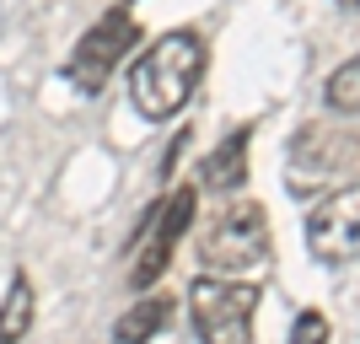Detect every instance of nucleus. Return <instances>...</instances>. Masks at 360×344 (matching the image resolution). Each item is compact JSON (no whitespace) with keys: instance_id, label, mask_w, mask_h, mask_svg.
<instances>
[{"instance_id":"9b49d317","label":"nucleus","mask_w":360,"mask_h":344,"mask_svg":"<svg viewBox=\"0 0 360 344\" xmlns=\"http://www.w3.org/2000/svg\"><path fill=\"white\" fill-rule=\"evenodd\" d=\"M290 344H328V317L323 312H301L296 329H290Z\"/></svg>"},{"instance_id":"20e7f679","label":"nucleus","mask_w":360,"mask_h":344,"mask_svg":"<svg viewBox=\"0 0 360 344\" xmlns=\"http://www.w3.org/2000/svg\"><path fill=\"white\" fill-rule=\"evenodd\" d=\"M135 44H140V22H135L129 6H113L108 16H97V22L81 32V44L70 49V60H65L70 87L86 91V97H97V91L108 87V75L129 60V49H135Z\"/></svg>"},{"instance_id":"1a4fd4ad","label":"nucleus","mask_w":360,"mask_h":344,"mask_svg":"<svg viewBox=\"0 0 360 344\" xmlns=\"http://www.w3.org/2000/svg\"><path fill=\"white\" fill-rule=\"evenodd\" d=\"M32 333V280L11 274L6 296H0V344H22Z\"/></svg>"},{"instance_id":"423d86ee","label":"nucleus","mask_w":360,"mask_h":344,"mask_svg":"<svg viewBox=\"0 0 360 344\" xmlns=\"http://www.w3.org/2000/svg\"><path fill=\"white\" fill-rule=\"evenodd\" d=\"M307 248L323 264H355L360 258V183L317 199L307 215Z\"/></svg>"},{"instance_id":"0eeeda50","label":"nucleus","mask_w":360,"mask_h":344,"mask_svg":"<svg viewBox=\"0 0 360 344\" xmlns=\"http://www.w3.org/2000/svg\"><path fill=\"white\" fill-rule=\"evenodd\" d=\"M248 146H253V124H237V129L199 162V189H210V194H237L242 183H248Z\"/></svg>"},{"instance_id":"9d476101","label":"nucleus","mask_w":360,"mask_h":344,"mask_svg":"<svg viewBox=\"0 0 360 344\" xmlns=\"http://www.w3.org/2000/svg\"><path fill=\"white\" fill-rule=\"evenodd\" d=\"M323 103H328L333 113H360V54H349V60L328 75V87H323Z\"/></svg>"},{"instance_id":"f8f14e48","label":"nucleus","mask_w":360,"mask_h":344,"mask_svg":"<svg viewBox=\"0 0 360 344\" xmlns=\"http://www.w3.org/2000/svg\"><path fill=\"white\" fill-rule=\"evenodd\" d=\"M339 6H349V11H360V0H339Z\"/></svg>"},{"instance_id":"f03ea898","label":"nucleus","mask_w":360,"mask_h":344,"mask_svg":"<svg viewBox=\"0 0 360 344\" xmlns=\"http://www.w3.org/2000/svg\"><path fill=\"white\" fill-rule=\"evenodd\" d=\"M199 264L221 280H237V274H253L269 264V215L258 199H237L226 205L205 237H199Z\"/></svg>"},{"instance_id":"39448f33","label":"nucleus","mask_w":360,"mask_h":344,"mask_svg":"<svg viewBox=\"0 0 360 344\" xmlns=\"http://www.w3.org/2000/svg\"><path fill=\"white\" fill-rule=\"evenodd\" d=\"M194 210H199V189H194V183H178L162 205L146 210V242H140L135 264H129V285H135V291H150V280H162V274H167L172 248H178L183 231L194 226Z\"/></svg>"},{"instance_id":"7ed1b4c3","label":"nucleus","mask_w":360,"mask_h":344,"mask_svg":"<svg viewBox=\"0 0 360 344\" xmlns=\"http://www.w3.org/2000/svg\"><path fill=\"white\" fill-rule=\"evenodd\" d=\"M253 317H258L253 280L199 274L188 285V323H194L199 344H253Z\"/></svg>"},{"instance_id":"6e6552de","label":"nucleus","mask_w":360,"mask_h":344,"mask_svg":"<svg viewBox=\"0 0 360 344\" xmlns=\"http://www.w3.org/2000/svg\"><path fill=\"white\" fill-rule=\"evenodd\" d=\"M167 323H172V296L150 291V296H140L135 307L113 323V344H150Z\"/></svg>"},{"instance_id":"f257e3e1","label":"nucleus","mask_w":360,"mask_h":344,"mask_svg":"<svg viewBox=\"0 0 360 344\" xmlns=\"http://www.w3.org/2000/svg\"><path fill=\"white\" fill-rule=\"evenodd\" d=\"M205 65H210L205 32L172 27L162 38H150L146 54L129 65V103L140 108V119H150V124L178 119L188 108V97L199 91V81H205Z\"/></svg>"}]
</instances>
